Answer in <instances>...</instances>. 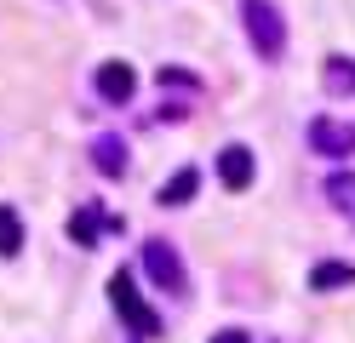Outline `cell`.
Instances as JSON below:
<instances>
[{
	"label": "cell",
	"mask_w": 355,
	"mask_h": 343,
	"mask_svg": "<svg viewBox=\"0 0 355 343\" xmlns=\"http://www.w3.org/2000/svg\"><path fill=\"white\" fill-rule=\"evenodd\" d=\"M241 23H247L252 52H258L263 63H281V52H286V23H281V12L270 6V0H241Z\"/></svg>",
	"instance_id": "1"
},
{
	"label": "cell",
	"mask_w": 355,
	"mask_h": 343,
	"mask_svg": "<svg viewBox=\"0 0 355 343\" xmlns=\"http://www.w3.org/2000/svg\"><path fill=\"white\" fill-rule=\"evenodd\" d=\"M109 304H115V315H121L138 337H155V332H161V315H155L144 297H138V286H132V274H126V269H121V274H109Z\"/></svg>",
	"instance_id": "2"
},
{
	"label": "cell",
	"mask_w": 355,
	"mask_h": 343,
	"mask_svg": "<svg viewBox=\"0 0 355 343\" xmlns=\"http://www.w3.org/2000/svg\"><path fill=\"white\" fill-rule=\"evenodd\" d=\"M144 274L161 292H184V263H178V252L166 240H144Z\"/></svg>",
	"instance_id": "3"
},
{
	"label": "cell",
	"mask_w": 355,
	"mask_h": 343,
	"mask_svg": "<svg viewBox=\"0 0 355 343\" xmlns=\"http://www.w3.org/2000/svg\"><path fill=\"white\" fill-rule=\"evenodd\" d=\"M98 98L103 103H132V91H138V69L132 63H121V58H109V63H98Z\"/></svg>",
	"instance_id": "4"
},
{
	"label": "cell",
	"mask_w": 355,
	"mask_h": 343,
	"mask_svg": "<svg viewBox=\"0 0 355 343\" xmlns=\"http://www.w3.org/2000/svg\"><path fill=\"white\" fill-rule=\"evenodd\" d=\"M309 149H315V155H327V160H349V155H355V126L315 121V126H309Z\"/></svg>",
	"instance_id": "5"
},
{
	"label": "cell",
	"mask_w": 355,
	"mask_h": 343,
	"mask_svg": "<svg viewBox=\"0 0 355 343\" xmlns=\"http://www.w3.org/2000/svg\"><path fill=\"white\" fill-rule=\"evenodd\" d=\"M218 177H224V189H252V149L224 143L218 149Z\"/></svg>",
	"instance_id": "6"
},
{
	"label": "cell",
	"mask_w": 355,
	"mask_h": 343,
	"mask_svg": "<svg viewBox=\"0 0 355 343\" xmlns=\"http://www.w3.org/2000/svg\"><path fill=\"white\" fill-rule=\"evenodd\" d=\"M321 86L332 91V98H355V58L332 52V58L321 63Z\"/></svg>",
	"instance_id": "7"
},
{
	"label": "cell",
	"mask_w": 355,
	"mask_h": 343,
	"mask_svg": "<svg viewBox=\"0 0 355 343\" xmlns=\"http://www.w3.org/2000/svg\"><path fill=\"white\" fill-rule=\"evenodd\" d=\"M92 166L103 172V177H126V143L115 132H103L98 143H92Z\"/></svg>",
	"instance_id": "8"
},
{
	"label": "cell",
	"mask_w": 355,
	"mask_h": 343,
	"mask_svg": "<svg viewBox=\"0 0 355 343\" xmlns=\"http://www.w3.org/2000/svg\"><path fill=\"white\" fill-rule=\"evenodd\" d=\"M195 195H201V172H195V166H178V172L161 183V206H189Z\"/></svg>",
	"instance_id": "9"
},
{
	"label": "cell",
	"mask_w": 355,
	"mask_h": 343,
	"mask_svg": "<svg viewBox=\"0 0 355 343\" xmlns=\"http://www.w3.org/2000/svg\"><path fill=\"white\" fill-rule=\"evenodd\" d=\"M338 286H355L349 263H315L309 269V292H338Z\"/></svg>",
	"instance_id": "10"
},
{
	"label": "cell",
	"mask_w": 355,
	"mask_h": 343,
	"mask_svg": "<svg viewBox=\"0 0 355 343\" xmlns=\"http://www.w3.org/2000/svg\"><path fill=\"white\" fill-rule=\"evenodd\" d=\"M24 252V218L17 206H0V258H17Z\"/></svg>",
	"instance_id": "11"
},
{
	"label": "cell",
	"mask_w": 355,
	"mask_h": 343,
	"mask_svg": "<svg viewBox=\"0 0 355 343\" xmlns=\"http://www.w3.org/2000/svg\"><path fill=\"white\" fill-rule=\"evenodd\" d=\"M103 229H109V223L92 212V206H80V212L69 218V240H75V246H98V235H103Z\"/></svg>",
	"instance_id": "12"
},
{
	"label": "cell",
	"mask_w": 355,
	"mask_h": 343,
	"mask_svg": "<svg viewBox=\"0 0 355 343\" xmlns=\"http://www.w3.org/2000/svg\"><path fill=\"white\" fill-rule=\"evenodd\" d=\"M327 200L338 206V212H355V177L338 172V177H327Z\"/></svg>",
	"instance_id": "13"
},
{
	"label": "cell",
	"mask_w": 355,
	"mask_h": 343,
	"mask_svg": "<svg viewBox=\"0 0 355 343\" xmlns=\"http://www.w3.org/2000/svg\"><path fill=\"white\" fill-rule=\"evenodd\" d=\"M212 343H252V337L241 332V326H224V332H212Z\"/></svg>",
	"instance_id": "14"
}]
</instances>
